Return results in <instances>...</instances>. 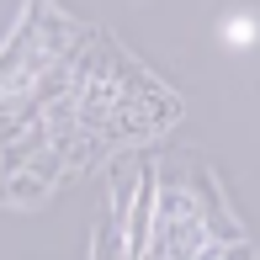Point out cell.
I'll list each match as a JSON object with an SVG mask.
<instances>
[{
  "mask_svg": "<svg viewBox=\"0 0 260 260\" xmlns=\"http://www.w3.org/2000/svg\"><path fill=\"white\" fill-rule=\"evenodd\" d=\"M218 43L229 53H250L260 43V16H255V11H229V16L218 21Z\"/></svg>",
  "mask_w": 260,
  "mask_h": 260,
  "instance_id": "1",
  "label": "cell"
}]
</instances>
